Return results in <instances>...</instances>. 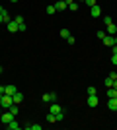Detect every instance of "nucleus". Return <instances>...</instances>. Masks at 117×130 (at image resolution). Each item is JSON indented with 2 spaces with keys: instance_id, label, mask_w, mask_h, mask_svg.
Listing matches in <instances>:
<instances>
[{
  "instance_id": "obj_1",
  "label": "nucleus",
  "mask_w": 117,
  "mask_h": 130,
  "mask_svg": "<svg viewBox=\"0 0 117 130\" xmlns=\"http://www.w3.org/2000/svg\"><path fill=\"white\" fill-rule=\"evenodd\" d=\"M49 113H53V115H55V117H57V120H59V122H61V120L64 119V113H62V109L59 107V105H57L55 101H53V105H51V107H49Z\"/></svg>"
},
{
  "instance_id": "obj_2",
  "label": "nucleus",
  "mask_w": 117,
  "mask_h": 130,
  "mask_svg": "<svg viewBox=\"0 0 117 130\" xmlns=\"http://www.w3.org/2000/svg\"><path fill=\"white\" fill-rule=\"evenodd\" d=\"M0 105H2V109H10V105H14V101H12V95H6V93H4V97H2Z\"/></svg>"
},
{
  "instance_id": "obj_3",
  "label": "nucleus",
  "mask_w": 117,
  "mask_h": 130,
  "mask_svg": "<svg viewBox=\"0 0 117 130\" xmlns=\"http://www.w3.org/2000/svg\"><path fill=\"white\" fill-rule=\"evenodd\" d=\"M53 101H57V93L55 91L43 93V103H53Z\"/></svg>"
},
{
  "instance_id": "obj_4",
  "label": "nucleus",
  "mask_w": 117,
  "mask_h": 130,
  "mask_svg": "<svg viewBox=\"0 0 117 130\" xmlns=\"http://www.w3.org/2000/svg\"><path fill=\"white\" fill-rule=\"evenodd\" d=\"M100 105V99H98V95H88V107L90 109H96Z\"/></svg>"
},
{
  "instance_id": "obj_5",
  "label": "nucleus",
  "mask_w": 117,
  "mask_h": 130,
  "mask_svg": "<svg viewBox=\"0 0 117 130\" xmlns=\"http://www.w3.org/2000/svg\"><path fill=\"white\" fill-rule=\"evenodd\" d=\"M0 120H2V122H4V124H8V122H10V120H14V115H12L10 111H8V109H6V113H2V117H0Z\"/></svg>"
},
{
  "instance_id": "obj_6",
  "label": "nucleus",
  "mask_w": 117,
  "mask_h": 130,
  "mask_svg": "<svg viewBox=\"0 0 117 130\" xmlns=\"http://www.w3.org/2000/svg\"><path fill=\"white\" fill-rule=\"evenodd\" d=\"M90 16H92V18H100V16H101V8H100L98 4L92 6V8H90Z\"/></svg>"
},
{
  "instance_id": "obj_7",
  "label": "nucleus",
  "mask_w": 117,
  "mask_h": 130,
  "mask_svg": "<svg viewBox=\"0 0 117 130\" xmlns=\"http://www.w3.org/2000/svg\"><path fill=\"white\" fill-rule=\"evenodd\" d=\"M6 27H8V31H10V33H16V31H20V25H18V23L14 22V20L6 23Z\"/></svg>"
},
{
  "instance_id": "obj_8",
  "label": "nucleus",
  "mask_w": 117,
  "mask_h": 130,
  "mask_svg": "<svg viewBox=\"0 0 117 130\" xmlns=\"http://www.w3.org/2000/svg\"><path fill=\"white\" fill-rule=\"evenodd\" d=\"M101 41H103V45H106V47H113V45H115V37H113V35H106Z\"/></svg>"
},
{
  "instance_id": "obj_9",
  "label": "nucleus",
  "mask_w": 117,
  "mask_h": 130,
  "mask_svg": "<svg viewBox=\"0 0 117 130\" xmlns=\"http://www.w3.org/2000/svg\"><path fill=\"white\" fill-rule=\"evenodd\" d=\"M14 22L20 25V31H25V22H23V16H16V18H14Z\"/></svg>"
},
{
  "instance_id": "obj_10",
  "label": "nucleus",
  "mask_w": 117,
  "mask_h": 130,
  "mask_svg": "<svg viewBox=\"0 0 117 130\" xmlns=\"http://www.w3.org/2000/svg\"><path fill=\"white\" fill-rule=\"evenodd\" d=\"M6 128L8 130H20V128H23V126L20 124V122H16V120H10V122L6 124Z\"/></svg>"
},
{
  "instance_id": "obj_11",
  "label": "nucleus",
  "mask_w": 117,
  "mask_h": 130,
  "mask_svg": "<svg viewBox=\"0 0 117 130\" xmlns=\"http://www.w3.org/2000/svg\"><path fill=\"white\" fill-rule=\"evenodd\" d=\"M12 101H14V103H16V105H20V103H22V101H23V95H22V93H20V91H16V93H14V95H12Z\"/></svg>"
},
{
  "instance_id": "obj_12",
  "label": "nucleus",
  "mask_w": 117,
  "mask_h": 130,
  "mask_svg": "<svg viewBox=\"0 0 117 130\" xmlns=\"http://www.w3.org/2000/svg\"><path fill=\"white\" fill-rule=\"evenodd\" d=\"M16 91H18L16 86H4V93H6V95H14Z\"/></svg>"
},
{
  "instance_id": "obj_13",
  "label": "nucleus",
  "mask_w": 117,
  "mask_h": 130,
  "mask_svg": "<svg viewBox=\"0 0 117 130\" xmlns=\"http://www.w3.org/2000/svg\"><path fill=\"white\" fill-rule=\"evenodd\" d=\"M55 8H57V12H62V10H67L68 6H67V2H64V0H59V2L55 4Z\"/></svg>"
},
{
  "instance_id": "obj_14",
  "label": "nucleus",
  "mask_w": 117,
  "mask_h": 130,
  "mask_svg": "<svg viewBox=\"0 0 117 130\" xmlns=\"http://www.w3.org/2000/svg\"><path fill=\"white\" fill-rule=\"evenodd\" d=\"M107 109H111V111H117V97H111L107 101Z\"/></svg>"
},
{
  "instance_id": "obj_15",
  "label": "nucleus",
  "mask_w": 117,
  "mask_h": 130,
  "mask_svg": "<svg viewBox=\"0 0 117 130\" xmlns=\"http://www.w3.org/2000/svg\"><path fill=\"white\" fill-rule=\"evenodd\" d=\"M106 33H107V35H117V25H115V23H109Z\"/></svg>"
},
{
  "instance_id": "obj_16",
  "label": "nucleus",
  "mask_w": 117,
  "mask_h": 130,
  "mask_svg": "<svg viewBox=\"0 0 117 130\" xmlns=\"http://www.w3.org/2000/svg\"><path fill=\"white\" fill-rule=\"evenodd\" d=\"M41 124H23V130H41Z\"/></svg>"
},
{
  "instance_id": "obj_17",
  "label": "nucleus",
  "mask_w": 117,
  "mask_h": 130,
  "mask_svg": "<svg viewBox=\"0 0 117 130\" xmlns=\"http://www.w3.org/2000/svg\"><path fill=\"white\" fill-rule=\"evenodd\" d=\"M111 97H117V89L115 87H107V99H111Z\"/></svg>"
},
{
  "instance_id": "obj_18",
  "label": "nucleus",
  "mask_w": 117,
  "mask_h": 130,
  "mask_svg": "<svg viewBox=\"0 0 117 130\" xmlns=\"http://www.w3.org/2000/svg\"><path fill=\"white\" fill-rule=\"evenodd\" d=\"M47 122H51V124H55V122H59V120H57V117L53 113H47Z\"/></svg>"
},
{
  "instance_id": "obj_19",
  "label": "nucleus",
  "mask_w": 117,
  "mask_h": 130,
  "mask_svg": "<svg viewBox=\"0 0 117 130\" xmlns=\"http://www.w3.org/2000/svg\"><path fill=\"white\" fill-rule=\"evenodd\" d=\"M8 111H10V113L14 115V117H16V115H18V111H20V109H18V105L14 103V105H10V109H8Z\"/></svg>"
},
{
  "instance_id": "obj_20",
  "label": "nucleus",
  "mask_w": 117,
  "mask_h": 130,
  "mask_svg": "<svg viewBox=\"0 0 117 130\" xmlns=\"http://www.w3.org/2000/svg\"><path fill=\"white\" fill-rule=\"evenodd\" d=\"M2 22H4V23L12 22V16H10V14H8V12H6V14H2Z\"/></svg>"
},
{
  "instance_id": "obj_21",
  "label": "nucleus",
  "mask_w": 117,
  "mask_h": 130,
  "mask_svg": "<svg viewBox=\"0 0 117 130\" xmlns=\"http://www.w3.org/2000/svg\"><path fill=\"white\" fill-rule=\"evenodd\" d=\"M68 10H70V12H76L78 10V4H76V2H70V4H68Z\"/></svg>"
},
{
  "instance_id": "obj_22",
  "label": "nucleus",
  "mask_w": 117,
  "mask_h": 130,
  "mask_svg": "<svg viewBox=\"0 0 117 130\" xmlns=\"http://www.w3.org/2000/svg\"><path fill=\"white\" fill-rule=\"evenodd\" d=\"M84 4L92 8V6H96V4H98V0H84Z\"/></svg>"
},
{
  "instance_id": "obj_23",
  "label": "nucleus",
  "mask_w": 117,
  "mask_h": 130,
  "mask_svg": "<svg viewBox=\"0 0 117 130\" xmlns=\"http://www.w3.org/2000/svg\"><path fill=\"white\" fill-rule=\"evenodd\" d=\"M55 12H57L55 4H51V6H47V14H55Z\"/></svg>"
},
{
  "instance_id": "obj_24",
  "label": "nucleus",
  "mask_w": 117,
  "mask_h": 130,
  "mask_svg": "<svg viewBox=\"0 0 117 130\" xmlns=\"http://www.w3.org/2000/svg\"><path fill=\"white\" fill-rule=\"evenodd\" d=\"M61 37H70V31H68V29H61Z\"/></svg>"
},
{
  "instance_id": "obj_25",
  "label": "nucleus",
  "mask_w": 117,
  "mask_h": 130,
  "mask_svg": "<svg viewBox=\"0 0 117 130\" xmlns=\"http://www.w3.org/2000/svg\"><path fill=\"white\" fill-rule=\"evenodd\" d=\"M88 95H98V91H96V87H94V86H90V87H88Z\"/></svg>"
},
{
  "instance_id": "obj_26",
  "label": "nucleus",
  "mask_w": 117,
  "mask_h": 130,
  "mask_svg": "<svg viewBox=\"0 0 117 130\" xmlns=\"http://www.w3.org/2000/svg\"><path fill=\"white\" fill-rule=\"evenodd\" d=\"M106 87H113V80H111L109 76L106 78Z\"/></svg>"
},
{
  "instance_id": "obj_27",
  "label": "nucleus",
  "mask_w": 117,
  "mask_h": 130,
  "mask_svg": "<svg viewBox=\"0 0 117 130\" xmlns=\"http://www.w3.org/2000/svg\"><path fill=\"white\" fill-rule=\"evenodd\" d=\"M103 22H106V25H109V23H113V20L109 16H103Z\"/></svg>"
},
{
  "instance_id": "obj_28",
  "label": "nucleus",
  "mask_w": 117,
  "mask_h": 130,
  "mask_svg": "<svg viewBox=\"0 0 117 130\" xmlns=\"http://www.w3.org/2000/svg\"><path fill=\"white\" fill-rule=\"evenodd\" d=\"M111 64L117 66V54H111Z\"/></svg>"
},
{
  "instance_id": "obj_29",
  "label": "nucleus",
  "mask_w": 117,
  "mask_h": 130,
  "mask_svg": "<svg viewBox=\"0 0 117 130\" xmlns=\"http://www.w3.org/2000/svg\"><path fill=\"white\" fill-rule=\"evenodd\" d=\"M106 37V31H98V39H103Z\"/></svg>"
},
{
  "instance_id": "obj_30",
  "label": "nucleus",
  "mask_w": 117,
  "mask_h": 130,
  "mask_svg": "<svg viewBox=\"0 0 117 130\" xmlns=\"http://www.w3.org/2000/svg\"><path fill=\"white\" fill-rule=\"evenodd\" d=\"M67 41H68V45H74V37L70 35V37H67Z\"/></svg>"
},
{
  "instance_id": "obj_31",
  "label": "nucleus",
  "mask_w": 117,
  "mask_h": 130,
  "mask_svg": "<svg viewBox=\"0 0 117 130\" xmlns=\"http://www.w3.org/2000/svg\"><path fill=\"white\" fill-rule=\"evenodd\" d=\"M109 78H111V80L115 82V80H117V72H111V74H109Z\"/></svg>"
},
{
  "instance_id": "obj_32",
  "label": "nucleus",
  "mask_w": 117,
  "mask_h": 130,
  "mask_svg": "<svg viewBox=\"0 0 117 130\" xmlns=\"http://www.w3.org/2000/svg\"><path fill=\"white\" fill-rule=\"evenodd\" d=\"M111 53H113V54H117V45H113V47H111Z\"/></svg>"
},
{
  "instance_id": "obj_33",
  "label": "nucleus",
  "mask_w": 117,
  "mask_h": 130,
  "mask_svg": "<svg viewBox=\"0 0 117 130\" xmlns=\"http://www.w3.org/2000/svg\"><path fill=\"white\" fill-rule=\"evenodd\" d=\"M0 14H6V8H4V6H0Z\"/></svg>"
},
{
  "instance_id": "obj_34",
  "label": "nucleus",
  "mask_w": 117,
  "mask_h": 130,
  "mask_svg": "<svg viewBox=\"0 0 117 130\" xmlns=\"http://www.w3.org/2000/svg\"><path fill=\"white\" fill-rule=\"evenodd\" d=\"M113 87H115V89H117V80H115V82H113Z\"/></svg>"
},
{
  "instance_id": "obj_35",
  "label": "nucleus",
  "mask_w": 117,
  "mask_h": 130,
  "mask_svg": "<svg viewBox=\"0 0 117 130\" xmlns=\"http://www.w3.org/2000/svg\"><path fill=\"white\" fill-rule=\"evenodd\" d=\"M2 113H4V111H2V105H0V117H2Z\"/></svg>"
},
{
  "instance_id": "obj_36",
  "label": "nucleus",
  "mask_w": 117,
  "mask_h": 130,
  "mask_svg": "<svg viewBox=\"0 0 117 130\" xmlns=\"http://www.w3.org/2000/svg\"><path fill=\"white\" fill-rule=\"evenodd\" d=\"M2 97H4V93H0V101H2Z\"/></svg>"
},
{
  "instance_id": "obj_37",
  "label": "nucleus",
  "mask_w": 117,
  "mask_h": 130,
  "mask_svg": "<svg viewBox=\"0 0 117 130\" xmlns=\"http://www.w3.org/2000/svg\"><path fill=\"white\" fill-rule=\"evenodd\" d=\"M0 23H4V22H2V14H0Z\"/></svg>"
},
{
  "instance_id": "obj_38",
  "label": "nucleus",
  "mask_w": 117,
  "mask_h": 130,
  "mask_svg": "<svg viewBox=\"0 0 117 130\" xmlns=\"http://www.w3.org/2000/svg\"><path fill=\"white\" fill-rule=\"evenodd\" d=\"M115 45H117V35H115Z\"/></svg>"
},
{
  "instance_id": "obj_39",
  "label": "nucleus",
  "mask_w": 117,
  "mask_h": 130,
  "mask_svg": "<svg viewBox=\"0 0 117 130\" xmlns=\"http://www.w3.org/2000/svg\"><path fill=\"white\" fill-rule=\"evenodd\" d=\"M0 74H2V66H0Z\"/></svg>"
},
{
  "instance_id": "obj_40",
  "label": "nucleus",
  "mask_w": 117,
  "mask_h": 130,
  "mask_svg": "<svg viewBox=\"0 0 117 130\" xmlns=\"http://www.w3.org/2000/svg\"><path fill=\"white\" fill-rule=\"evenodd\" d=\"M12 2H18V0H12Z\"/></svg>"
},
{
  "instance_id": "obj_41",
  "label": "nucleus",
  "mask_w": 117,
  "mask_h": 130,
  "mask_svg": "<svg viewBox=\"0 0 117 130\" xmlns=\"http://www.w3.org/2000/svg\"><path fill=\"white\" fill-rule=\"evenodd\" d=\"M82 2H84V0H82Z\"/></svg>"
}]
</instances>
